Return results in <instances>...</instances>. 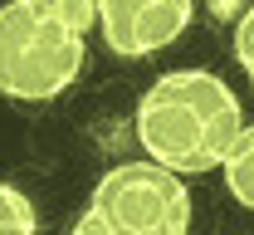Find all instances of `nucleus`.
I'll return each mask as SVG.
<instances>
[{
	"label": "nucleus",
	"mask_w": 254,
	"mask_h": 235,
	"mask_svg": "<svg viewBox=\"0 0 254 235\" xmlns=\"http://www.w3.org/2000/svg\"><path fill=\"white\" fill-rule=\"evenodd\" d=\"M245 128L240 98L210 69H171L137 103V142L181 176L225 167L235 137Z\"/></svg>",
	"instance_id": "1"
},
{
	"label": "nucleus",
	"mask_w": 254,
	"mask_h": 235,
	"mask_svg": "<svg viewBox=\"0 0 254 235\" xmlns=\"http://www.w3.org/2000/svg\"><path fill=\"white\" fill-rule=\"evenodd\" d=\"M88 34L59 10V0H5L0 5V93L20 103L59 98L83 74Z\"/></svg>",
	"instance_id": "2"
},
{
	"label": "nucleus",
	"mask_w": 254,
	"mask_h": 235,
	"mask_svg": "<svg viewBox=\"0 0 254 235\" xmlns=\"http://www.w3.org/2000/svg\"><path fill=\"white\" fill-rule=\"evenodd\" d=\"M186 226L190 196L181 186V171L157 157L103 171L88 211L78 216V235H181Z\"/></svg>",
	"instance_id": "3"
},
{
	"label": "nucleus",
	"mask_w": 254,
	"mask_h": 235,
	"mask_svg": "<svg viewBox=\"0 0 254 235\" xmlns=\"http://www.w3.org/2000/svg\"><path fill=\"white\" fill-rule=\"evenodd\" d=\"M195 0H98V30L113 54L147 59L186 34Z\"/></svg>",
	"instance_id": "4"
},
{
	"label": "nucleus",
	"mask_w": 254,
	"mask_h": 235,
	"mask_svg": "<svg viewBox=\"0 0 254 235\" xmlns=\"http://www.w3.org/2000/svg\"><path fill=\"white\" fill-rule=\"evenodd\" d=\"M225 186H230V196L240 206H250L254 211V123L240 128L235 137V147H230V157H225Z\"/></svg>",
	"instance_id": "5"
},
{
	"label": "nucleus",
	"mask_w": 254,
	"mask_h": 235,
	"mask_svg": "<svg viewBox=\"0 0 254 235\" xmlns=\"http://www.w3.org/2000/svg\"><path fill=\"white\" fill-rule=\"evenodd\" d=\"M15 231H34V206L20 186L0 181V235H15Z\"/></svg>",
	"instance_id": "6"
},
{
	"label": "nucleus",
	"mask_w": 254,
	"mask_h": 235,
	"mask_svg": "<svg viewBox=\"0 0 254 235\" xmlns=\"http://www.w3.org/2000/svg\"><path fill=\"white\" fill-rule=\"evenodd\" d=\"M235 59H240V69L250 74V83H254V5L240 15V25H235Z\"/></svg>",
	"instance_id": "7"
},
{
	"label": "nucleus",
	"mask_w": 254,
	"mask_h": 235,
	"mask_svg": "<svg viewBox=\"0 0 254 235\" xmlns=\"http://www.w3.org/2000/svg\"><path fill=\"white\" fill-rule=\"evenodd\" d=\"M59 10H64V15H68L83 34L98 25V0H59Z\"/></svg>",
	"instance_id": "8"
}]
</instances>
